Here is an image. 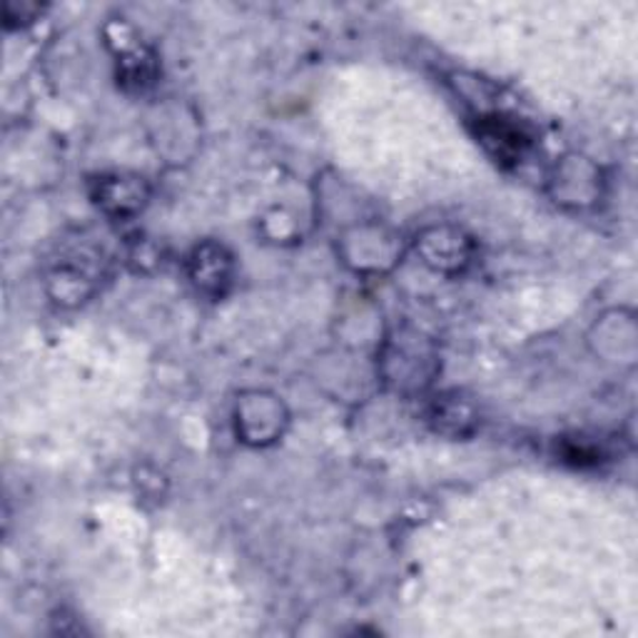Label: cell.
<instances>
[{
	"label": "cell",
	"instance_id": "1",
	"mask_svg": "<svg viewBox=\"0 0 638 638\" xmlns=\"http://www.w3.org/2000/svg\"><path fill=\"white\" fill-rule=\"evenodd\" d=\"M190 277L205 295H223L233 277V255L217 243L197 245L190 255Z\"/></svg>",
	"mask_w": 638,
	"mask_h": 638
},
{
	"label": "cell",
	"instance_id": "2",
	"mask_svg": "<svg viewBox=\"0 0 638 638\" xmlns=\"http://www.w3.org/2000/svg\"><path fill=\"white\" fill-rule=\"evenodd\" d=\"M148 200V187H145L143 177H128V175H110L100 177L96 185V203L115 217H128L140 210Z\"/></svg>",
	"mask_w": 638,
	"mask_h": 638
},
{
	"label": "cell",
	"instance_id": "3",
	"mask_svg": "<svg viewBox=\"0 0 638 638\" xmlns=\"http://www.w3.org/2000/svg\"><path fill=\"white\" fill-rule=\"evenodd\" d=\"M479 140L497 155L499 160H519L524 153L529 138L519 125L501 118H481L479 120Z\"/></svg>",
	"mask_w": 638,
	"mask_h": 638
},
{
	"label": "cell",
	"instance_id": "4",
	"mask_svg": "<svg viewBox=\"0 0 638 638\" xmlns=\"http://www.w3.org/2000/svg\"><path fill=\"white\" fill-rule=\"evenodd\" d=\"M422 255L429 265L436 269H457L469 259V243L459 233H449L446 229H432L422 237Z\"/></svg>",
	"mask_w": 638,
	"mask_h": 638
},
{
	"label": "cell",
	"instance_id": "5",
	"mask_svg": "<svg viewBox=\"0 0 638 638\" xmlns=\"http://www.w3.org/2000/svg\"><path fill=\"white\" fill-rule=\"evenodd\" d=\"M429 420H432L436 432L462 436L467 432H472L474 410L459 394H446V396H439V400L432 404V410H429Z\"/></svg>",
	"mask_w": 638,
	"mask_h": 638
}]
</instances>
